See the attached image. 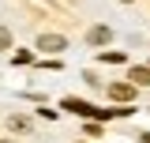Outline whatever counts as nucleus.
Returning a JSON list of instances; mask_svg holds the SVG:
<instances>
[{"mask_svg": "<svg viewBox=\"0 0 150 143\" xmlns=\"http://www.w3.org/2000/svg\"><path fill=\"white\" fill-rule=\"evenodd\" d=\"M8 128H11V132H30V117H23V113H11V117H8Z\"/></svg>", "mask_w": 150, "mask_h": 143, "instance_id": "nucleus-5", "label": "nucleus"}, {"mask_svg": "<svg viewBox=\"0 0 150 143\" xmlns=\"http://www.w3.org/2000/svg\"><path fill=\"white\" fill-rule=\"evenodd\" d=\"M143 143H150V132H146V136H143Z\"/></svg>", "mask_w": 150, "mask_h": 143, "instance_id": "nucleus-8", "label": "nucleus"}, {"mask_svg": "<svg viewBox=\"0 0 150 143\" xmlns=\"http://www.w3.org/2000/svg\"><path fill=\"white\" fill-rule=\"evenodd\" d=\"M120 4H135V0H120Z\"/></svg>", "mask_w": 150, "mask_h": 143, "instance_id": "nucleus-9", "label": "nucleus"}, {"mask_svg": "<svg viewBox=\"0 0 150 143\" xmlns=\"http://www.w3.org/2000/svg\"><path fill=\"white\" fill-rule=\"evenodd\" d=\"M135 87H150V68H131V75H128Z\"/></svg>", "mask_w": 150, "mask_h": 143, "instance_id": "nucleus-6", "label": "nucleus"}, {"mask_svg": "<svg viewBox=\"0 0 150 143\" xmlns=\"http://www.w3.org/2000/svg\"><path fill=\"white\" fill-rule=\"evenodd\" d=\"M109 98H116V102L135 98V83H112V87H109Z\"/></svg>", "mask_w": 150, "mask_h": 143, "instance_id": "nucleus-3", "label": "nucleus"}, {"mask_svg": "<svg viewBox=\"0 0 150 143\" xmlns=\"http://www.w3.org/2000/svg\"><path fill=\"white\" fill-rule=\"evenodd\" d=\"M0 49H11V30L0 26Z\"/></svg>", "mask_w": 150, "mask_h": 143, "instance_id": "nucleus-7", "label": "nucleus"}, {"mask_svg": "<svg viewBox=\"0 0 150 143\" xmlns=\"http://www.w3.org/2000/svg\"><path fill=\"white\" fill-rule=\"evenodd\" d=\"M38 49H45V53H60V49H68V38H60V34H41V38H38Z\"/></svg>", "mask_w": 150, "mask_h": 143, "instance_id": "nucleus-2", "label": "nucleus"}, {"mask_svg": "<svg viewBox=\"0 0 150 143\" xmlns=\"http://www.w3.org/2000/svg\"><path fill=\"white\" fill-rule=\"evenodd\" d=\"M86 41H90V45H109V41H112V30H109V26H94L90 34H86Z\"/></svg>", "mask_w": 150, "mask_h": 143, "instance_id": "nucleus-4", "label": "nucleus"}, {"mask_svg": "<svg viewBox=\"0 0 150 143\" xmlns=\"http://www.w3.org/2000/svg\"><path fill=\"white\" fill-rule=\"evenodd\" d=\"M64 109H71V113H79V117H105V121L116 113V109H94L90 102H79V98H64Z\"/></svg>", "mask_w": 150, "mask_h": 143, "instance_id": "nucleus-1", "label": "nucleus"}]
</instances>
